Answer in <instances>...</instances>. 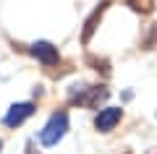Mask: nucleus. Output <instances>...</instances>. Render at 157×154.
<instances>
[{"label": "nucleus", "instance_id": "5", "mask_svg": "<svg viewBox=\"0 0 157 154\" xmlns=\"http://www.w3.org/2000/svg\"><path fill=\"white\" fill-rule=\"evenodd\" d=\"M32 55L37 58L42 66H55L58 60H60V55H58V47L50 42H34L32 44Z\"/></svg>", "mask_w": 157, "mask_h": 154}, {"label": "nucleus", "instance_id": "1", "mask_svg": "<svg viewBox=\"0 0 157 154\" xmlns=\"http://www.w3.org/2000/svg\"><path fill=\"white\" fill-rule=\"evenodd\" d=\"M68 133V112H52L50 120L45 123V128L39 131V144L42 146H55L63 136Z\"/></svg>", "mask_w": 157, "mask_h": 154}, {"label": "nucleus", "instance_id": "8", "mask_svg": "<svg viewBox=\"0 0 157 154\" xmlns=\"http://www.w3.org/2000/svg\"><path fill=\"white\" fill-rule=\"evenodd\" d=\"M0 149H3V141H0Z\"/></svg>", "mask_w": 157, "mask_h": 154}, {"label": "nucleus", "instance_id": "3", "mask_svg": "<svg viewBox=\"0 0 157 154\" xmlns=\"http://www.w3.org/2000/svg\"><path fill=\"white\" fill-rule=\"evenodd\" d=\"M34 102H16V105H11V110L6 112V118H3V123H6L8 128H16V126H21L26 118H32L34 115Z\"/></svg>", "mask_w": 157, "mask_h": 154}, {"label": "nucleus", "instance_id": "4", "mask_svg": "<svg viewBox=\"0 0 157 154\" xmlns=\"http://www.w3.org/2000/svg\"><path fill=\"white\" fill-rule=\"evenodd\" d=\"M121 118H123V110H121V107H105V110L97 112L94 128H97L100 133H107V131H113V128L121 123Z\"/></svg>", "mask_w": 157, "mask_h": 154}, {"label": "nucleus", "instance_id": "2", "mask_svg": "<svg viewBox=\"0 0 157 154\" xmlns=\"http://www.w3.org/2000/svg\"><path fill=\"white\" fill-rule=\"evenodd\" d=\"M107 97H110V92H107L105 86H92V89L73 86L71 89V102L73 105H84V107H92V110H97Z\"/></svg>", "mask_w": 157, "mask_h": 154}, {"label": "nucleus", "instance_id": "6", "mask_svg": "<svg viewBox=\"0 0 157 154\" xmlns=\"http://www.w3.org/2000/svg\"><path fill=\"white\" fill-rule=\"evenodd\" d=\"M110 6V3H100V6L92 11V16L84 21V32H81V44H89V39H92V34L97 32V24H100V18H102V13H105V8Z\"/></svg>", "mask_w": 157, "mask_h": 154}, {"label": "nucleus", "instance_id": "7", "mask_svg": "<svg viewBox=\"0 0 157 154\" xmlns=\"http://www.w3.org/2000/svg\"><path fill=\"white\" fill-rule=\"evenodd\" d=\"M136 13H152L155 11V0H126Z\"/></svg>", "mask_w": 157, "mask_h": 154}]
</instances>
